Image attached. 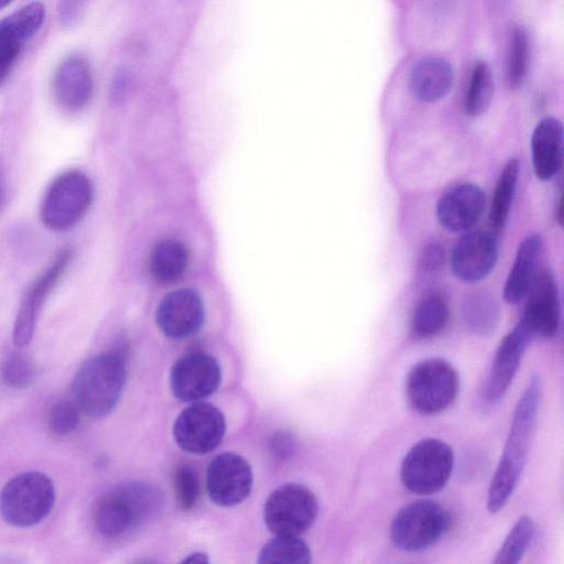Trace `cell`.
Returning <instances> with one entry per match:
<instances>
[{"mask_svg": "<svg viewBox=\"0 0 564 564\" xmlns=\"http://www.w3.org/2000/svg\"><path fill=\"white\" fill-rule=\"evenodd\" d=\"M541 391V378L535 373L516 405L503 452L488 488L487 509L491 513L501 510L517 488L527 463Z\"/></svg>", "mask_w": 564, "mask_h": 564, "instance_id": "cell-1", "label": "cell"}, {"mask_svg": "<svg viewBox=\"0 0 564 564\" xmlns=\"http://www.w3.org/2000/svg\"><path fill=\"white\" fill-rule=\"evenodd\" d=\"M163 503V495L154 485L142 480L127 481L98 499L94 522L104 536L122 538L153 521Z\"/></svg>", "mask_w": 564, "mask_h": 564, "instance_id": "cell-2", "label": "cell"}, {"mask_svg": "<svg viewBox=\"0 0 564 564\" xmlns=\"http://www.w3.org/2000/svg\"><path fill=\"white\" fill-rule=\"evenodd\" d=\"M126 383V365L117 354H101L85 361L76 372L72 391L78 409L102 417L117 405Z\"/></svg>", "mask_w": 564, "mask_h": 564, "instance_id": "cell-3", "label": "cell"}, {"mask_svg": "<svg viewBox=\"0 0 564 564\" xmlns=\"http://www.w3.org/2000/svg\"><path fill=\"white\" fill-rule=\"evenodd\" d=\"M459 392V376L444 358L432 357L415 364L406 377L409 405L421 415H436L448 409Z\"/></svg>", "mask_w": 564, "mask_h": 564, "instance_id": "cell-4", "label": "cell"}, {"mask_svg": "<svg viewBox=\"0 0 564 564\" xmlns=\"http://www.w3.org/2000/svg\"><path fill=\"white\" fill-rule=\"evenodd\" d=\"M54 501V485L46 475L40 471L22 473L2 488L0 513L12 525L31 527L51 512Z\"/></svg>", "mask_w": 564, "mask_h": 564, "instance_id": "cell-5", "label": "cell"}, {"mask_svg": "<svg viewBox=\"0 0 564 564\" xmlns=\"http://www.w3.org/2000/svg\"><path fill=\"white\" fill-rule=\"evenodd\" d=\"M454 468L452 447L438 438H424L404 456L400 478L416 495H431L445 487Z\"/></svg>", "mask_w": 564, "mask_h": 564, "instance_id": "cell-6", "label": "cell"}, {"mask_svg": "<svg viewBox=\"0 0 564 564\" xmlns=\"http://www.w3.org/2000/svg\"><path fill=\"white\" fill-rule=\"evenodd\" d=\"M91 200L90 180L80 171L65 172L47 188L41 204V220L51 230H67L83 219Z\"/></svg>", "mask_w": 564, "mask_h": 564, "instance_id": "cell-7", "label": "cell"}, {"mask_svg": "<svg viewBox=\"0 0 564 564\" xmlns=\"http://www.w3.org/2000/svg\"><path fill=\"white\" fill-rule=\"evenodd\" d=\"M449 521L447 511L437 502L414 501L394 516L390 525V538L402 551H422L435 544L446 533Z\"/></svg>", "mask_w": 564, "mask_h": 564, "instance_id": "cell-8", "label": "cell"}, {"mask_svg": "<svg viewBox=\"0 0 564 564\" xmlns=\"http://www.w3.org/2000/svg\"><path fill=\"white\" fill-rule=\"evenodd\" d=\"M318 501L307 487L286 484L276 488L267 499L263 519L274 535L300 536L315 522Z\"/></svg>", "mask_w": 564, "mask_h": 564, "instance_id": "cell-9", "label": "cell"}, {"mask_svg": "<svg viewBox=\"0 0 564 564\" xmlns=\"http://www.w3.org/2000/svg\"><path fill=\"white\" fill-rule=\"evenodd\" d=\"M226 432V420L219 409L207 402H195L184 409L173 426L177 445L192 454L215 449Z\"/></svg>", "mask_w": 564, "mask_h": 564, "instance_id": "cell-10", "label": "cell"}, {"mask_svg": "<svg viewBox=\"0 0 564 564\" xmlns=\"http://www.w3.org/2000/svg\"><path fill=\"white\" fill-rule=\"evenodd\" d=\"M252 482L251 466L235 453L217 455L206 470L207 492L221 507H232L245 501L251 492Z\"/></svg>", "mask_w": 564, "mask_h": 564, "instance_id": "cell-11", "label": "cell"}, {"mask_svg": "<svg viewBox=\"0 0 564 564\" xmlns=\"http://www.w3.org/2000/svg\"><path fill=\"white\" fill-rule=\"evenodd\" d=\"M221 381L218 361L205 352H191L175 361L170 373V387L178 400L197 402L212 395Z\"/></svg>", "mask_w": 564, "mask_h": 564, "instance_id": "cell-12", "label": "cell"}, {"mask_svg": "<svg viewBox=\"0 0 564 564\" xmlns=\"http://www.w3.org/2000/svg\"><path fill=\"white\" fill-rule=\"evenodd\" d=\"M45 7L33 1L0 20V86L7 80L26 43L39 32Z\"/></svg>", "mask_w": 564, "mask_h": 564, "instance_id": "cell-13", "label": "cell"}, {"mask_svg": "<svg viewBox=\"0 0 564 564\" xmlns=\"http://www.w3.org/2000/svg\"><path fill=\"white\" fill-rule=\"evenodd\" d=\"M72 254L70 249H62L28 289L20 304L13 328V341L17 346L23 347L31 341L42 306L66 271Z\"/></svg>", "mask_w": 564, "mask_h": 564, "instance_id": "cell-14", "label": "cell"}, {"mask_svg": "<svg viewBox=\"0 0 564 564\" xmlns=\"http://www.w3.org/2000/svg\"><path fill=\"white\" fill-rule=\"evenodd\" d=\"M521 321L533 336L553 338L560 328L561 305L556 282L546 269L536 270L528 292Z\"/></svg>", "mask_w": 564, "mask_h": 564, "instance_id": "cell-15", "label": "cell"}, {"mask_svg": "<svg viewBox=\"0 0 564 564\" xmlns=\"http://www.w3.org/2000/svg\"><path fill=\"white\" fill-rule=\"evenodd\" d=\"M498 260V243L490 232L467 231L456 241L451 253L454 275L475 283L491 273Z\"/></svg>", "mask_w": 564, "mask_h": 564, "instance_id": "cell-16", "label": "cell"}, {"mask_svg": "<svg viewBox=\"0 0 564 564\" xmlns=\"http://www.w3.org/2000/svg\"><path fill=\"white\" fill-rule=\"evenodd\" d=\"M533 335L520 319L500 341L484 388V398L497 402L509 389Z\"/></svg>", "mask_w": 564, "mask_h": 564, "instance_id": "cell-17", "label": "cell"}, {"mask_svg": "<svg viewBox=\"0 0 564 564\" xmlns=\"http://www.w3.org/2000/svg\"><path fill=\"white\" fill-rule=\"evenodd\" d=\"M156 324L172 339H184L196 334L204 322V305L191 289L169 293L156 310Z\"/></svg>", "mask_w": 564, "mask_h": 564, "instance_id": "cell-18", "label": "cell"}, {"mask_svg": "<svg viewBox=\"0 0 564 564\" xmlns=\"http://www.w3.org/2000/svg\"><path fill=\"white\" fill-rule=\"evenodd\" d=\"M93 70L80 55H70L55 69L52 80L53 97L65 112L83 110L94 94Z\"/></svg>", "mask_w": 564, "mask_h": 564, "instance_id": "cell-19", "label": "cell"}, {"mask_svg": "<svg viewBox=\"0 0 564 564\" xmlns=\"http://www.w3.org/2000/svg\"><path fill=\"white\" fill-rule=\"evenodd\" d=\"M485 205L486 195L482 188L474 183H463L440 197L436 216L447 231L464 234L478 223Z\"/></svg>", "mask_w": 564, "mask_h": 564, "instance_id": "cell-20", "label": "cell"}, {"mask_svg": "<svg viewBox=\"0 0 564 564\" xmlns=\"http://www.w3.org/2000/svg\"><path fill=\"white\" fill-rule=\"evenodd\" d=\"M531 156L535 176L550 181L563 163V127L552 117L542 119L531 135Z\"/></svg>", "mask_w": 564, "mask_h": 564, "instance_id": "cell-21", "label": "cell"}, {"mask_svg": "<svg viewBox=\"0 0 564 564\" xmlns=\"http://www.w3.org/2000/svg\"><path fill=\"white\" fill-rule=\"evenodd\" d=\"M453 82V68L441 56L421 58L410 74V89L416 99L424 102H435L444 98Z\"/></svg>", "mask_w": 564, "mask_h": 564, "instance_id": "cell-22", "label": "cell"}, {"mask_svg": "<svg viewBox=\"0 0 564 564\" xmlns=\"http://www.w3.org/2000/svg\"><path fill=\"white\" fill-rule=\"evenodd\" d=\"M542 238L539 234L527 236L518 247L512 267L503 286V299L509 304L520 302L527 294L536 271Z\"/></svg>", "mask_w": 564, "mask_h": 564, "instance_id": "cell-23", "label": "cell"}, {"mask_svg": "<svg viewBox=\"0 0 564 564\" xmlns=\"http://www.w3.org/2000/svg\"><path fill=\"white\" fill-rule=\"evenodd\" d=\"M465 327L474 335H491L500 319V306L497 299L488 291L468 294L462 306Z\"/></svg>", "mask_w": 564, "mask_h": 564, "instance_id": "cell-24", "label": "cell"}, {"mask_svg": "<svg viewBox=\"0 0 564 564\" xmlns=\"http://www.w3.org/2000/svg\"><path fill=\"white\" fill-rule=\"evenodd\" d=\"M188 253L183 243L167 239L159 242L150 256V272L160 283H173L185 272Z\"/></svg>", "mask_w": 564, "mask_h": 564, "instance_id": "cell-25", "label": "cell"}, {"mask_svg": "<svg viewBox=\"0 0 564 564\" xmlns=\"http://www.w3.org/2000/svg\"><path fill=\"white\" fill-rule=\"evenodd\" d=\"M519 167L517 159L509 160L496 182L489 207V221L495 232H499L508 220L517 191Z\"/></svg>", "mask_w": 564, "mask_h": 564, "instance_id": "cell-26", "label": "cell"}, {"mask_svg": "<svg viewBox=\"0 0 564 564\" xmlns=\"http://www.w3.org/2000/svg\"><path fill=\"white\" fill-rule=\"evenodd\" d=\"M449 319V308L445 299L440 294L423 297L416 305L412 319V334L420 339H426L440 334Z\"/></svg>", "mask_w": 564, "mask_h": 564, "instance_id": "cell-27", "label": "cell"}, {"mask_svg": "<svg viewBox=\"0 0 564 564\" xmlns=\"http://www.w3.org/2000/svg\"><path fill=\"white\" fill-rule=\"evenodd\" d=\"M311 558V550L300 536L275 535L261 549L258 562L261 564H307Z\"/></svg>", "mask_w": 564, "mask_h": 564, "instance_id": "cell-28", "label": "cell"}, {"mask_svg": "<svg viewBox=\"0 0 564 564\" xmlns=\"http://www.w3.org/2000/svg\"><path fill=\"white\" fill-rule=\"evenodd\" d=\"M494 98V79L488 65L478 62L471 69L468 87L465 95L464 107L470 117L484 115Z\"/></svg>", "mask_w": 564, "mask_h": 564, "instance_id": "cell-29", "label": "cell"}, {"mask_svg": "<svg viewBox=\"0 0 564 564\" xmlns=\"http://www.w3.org/2000/svg\"><path fill=\"white\" fill-rule=\"evenodd\" d=\"M534 534V522L531 517L522 516L509 531L498 550L495 564H517L521 561L531 544Z\"/></svg>", "mask_w": 564, "mask_h": 564, "instance_id": "cell-30", "label": "cell"}, {"mask_svg": "<svg viewBox=\"0 0 564 564\" xmlns=\"http://www.w3.org/2000/svg\"><path fill=\"white\" fill-rule=\"evenodd\" d=\"M529 53L528 35L518 28L511 34L507 58V83L511 89L519 88L525 78Z\"/></svg>", "mask_w": 564, "mask_h": 564, "instance_id": "cell-31", "label": "cell"}, {"mask_svg": "<svg viewBox=\"0 0 564 564\" xmlns=\"http://www.w3.org/2000/svg\"><path fill=\"white\" fill-rule=\"evenodd\" d=\"M176 500L183 510H191L199 495V481L194 469L187 465L180 466L174 474Z\"/></svg>", "mask_w": 564, "mask_h": 564, "instance_id": "cell-32", "label": "cell"}, {"mask_svg": "<svg viewBox=\"0 0 564 564\" xmlns=\"http://www.w3.org/2000/svg\"><path fill=\"white\" fill-rule=\"evenodd\" d=\"M33 366L30 359L21 354H11L1 368L2 380L10 387L24 388L33 380Z\"/></svg>", "mask_w": 564, "mask_h": 564, "instance_id": "cell-33", "label": "cell"}, {"mask_svg": "<svg viewBox=\"0 0 564 564\" xmlns=\"http://www.w3.org/2000/svg\"><path fill=\"white\" fill-rule=\"evenodd\" d=\"M79 409L75 402L62 400L50 410L48 425L53 433L66 435L73 432L79 423Z\"/></svg>", "mask_w": 564, "mask_h": 564, "instance_id": "cell-34", "label": "cell"}, {"mask_svg": "<svg viewBox=\"0 0 564 564\" xmlns=\"http://www.w3.org/2000/svg\"><path fill=\"white\" fill-rule=\"evenodd\" d=\"M445 259L446 251L444 246L438 241H432L422 249L419 264L422 271L433 273L443 267Z\"/></svg>", "mask_w": 564, "mask_h": 564, "instance_id": "cell-35", "label": "cell"}, {"mask_svg": "<svg viewBox=\"0 0 564 564\" xmlns=\"http://www.w3.org/2000/svg\"><path fill=\"white\" fill-rule=\"evenodd\" d=\"M90 0H59L58 18L66 28H72L78 23L86 11Z\"/></svg>", "mask_w": 564, "mask_h": 564, "instance_id": "cell-36", "label": "cell"}, {"mask_svg": "<svg viewBox=\"0 0 564 564\" xmlns=\"http://www.w3.org/2000/svg\"><path fill=\"white\" fill-rule=\"evenodd\" d=\"M271 443L276 455H286L293 448V440L288 434H276Z\"/></svg>", "mask_w": 564, "mask_h": 564, "instance_id": "cell-37", "label": "cell"}, {"mask_svg": "<svg viewBox=\"0 0 564 564\" xmlns=\"http://www.w3.org/2000/svg\"><path fill=\"white\" fill-rule=\"evenodd\" d=\"M185 563H207L208 562V556L207 554L205 553H202V552H196V553H192L189 554L185 560H184Z\"/></svg>", "mask_w": 564, "mask_h": 564, "instance_id": "cell-38", "label": "cell"}, {"mask_svg": "<svg viewBox=\"0 0 564 564\" xmlns=\"http://www.w3.org/2000/svg\"><path fill=\"white\" fill-rule=\"evenodd\" d=\"M12 0H0V10L8 6Z\"/></svg>", "mask_w": 564, "mask_h": 564, "instance_id": "cell-39", "label": "cell"}, {"mask_svg": "<svg viewBox=\"0 0 564 564\" xmlns=\"http://www.w3.org/2000/svg\"><path fill=\"white\" fill-rule=\"evenodd\" d=\"M0 197H1V193H0Z\"/></svg>", "mask_w": 564, "mask_h": 564, "instance_id": "cell-40", "label": "cell"}]
</instances>
